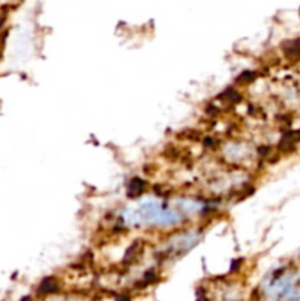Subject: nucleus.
<instances>
[{"label": "nucleus", "mask_w": 300, "mask_h": 301, "mask_svg": "<svg viewBox=\"0 0 300 301\" xmlns=\"http://www.w3.org/2000/svg\"><path fill=\"white\" fill-rule=\"evenodd\" d=\"M117 301H130V298H128L127 295H122V297H119Z\"/></svg>", "instance_id": "f257e3e1"}]
</instances>
